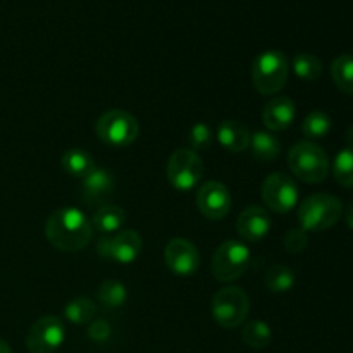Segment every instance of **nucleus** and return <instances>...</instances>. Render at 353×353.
<instances>
[{"instance_id":"obj_28","label":"nucleus","mask_w":353,"mask_h":353,"mask_svg":"<svg viewBox=\"0 0 353 353\" xmlns=\"http://www.w3.org/2000/svg\"><path fill=\"white\" fill-rule=\"evenodd\" d=\"M334 179L341 186L353 188V147H347L336 155L333 164Z\"/></svg>"},{"instance_id":"obj_25","label":"nucleus","mask_w":353,"mask_h":353,"mask_svg":"<svg viewBox=\"0 0 353 353\" xmlns=\"http://www.w3.org/2000/svg\"><path fill=\"white\" fill-rule=\"evenodd\" d=\"M97 299L107 309H117L128 302V290L126 286L116 279L103 281L97 290Z\"/></svg>"},{"instance_id":"obj_27","label":"nucleus","mask_w":353,"mask_h":353,"mask_svg":"<svg viewBox=\"0 0 353 353\" xmlns=\"http://www.w3.org/2000/svg\"><path fill=\"white\" fill-rule=\"evenodd\" d=\"M331 126H333V121H331L330 114L323 112V110H314L303 119L302 133L309 140H319L330 133Z\"/></svg>"},{"instance_id":"obj_17","label":"nucleus","mask_w":353,"mask_h":353,"mask_svg":"<svg viewBox=\"0 0 353 353\" xmlns=\"http://www.w3.org/2000/svg\"><path fill=\"white\" fill-rule=\"evenodd\" d=\"M250 131L240 121H223L217 128V140L228 152H245L250 147Z\"/></svg>"},{"instance_id":"obj_34","label":"nucleus","mask_w":353,"mask_h":353,"mask_svg":"<svg viewBox=\"0 0 353 353\" xmlns=\"http://www.w3.org/2000/svg\"><path fill=\"white\" fill-rule=\"evenodd\" d=\"M0 353H12L9 345H7L3 340H0Z\"/></svg>"},{"instance_id":"obj_8","label":"nucleus","mask_w":353,"mask_h":353,"mask_svg":"<svg viewBox=\"0 0 353 353\" xmlns=\"http://www.w3.org/2000/svg\"><path fill=\"white\" fill-rule=\"evenodd\" d=\"M203 162L199 154L190 148H178L168 161L165 174L172 188L178 192H190L196 188L203 178Z\"/></svg>"},{"instance_id":"obj_16","label":"nucleus","mask_w":353,"mask_h":353,"mask_svg":"<svg viewBox=\"0 0 353 353\" xmlns=\"http://www.w3.org/2000/svg\"><path fill=\"white\" fill-rule=\"evenodd\" d=\"M296 117V107L288 97H276L262 110V121L271 131H285Z\"/></svg>"},{"instance_id":"obj_19","label":"nucleus","mask_w":353,"mask_h":353,"mask_svg":"<svg viewBox=\"0 0 353 353\" xmlns=\"http://www.w3.org/2000/svg\"><path fill=\"white\" fill-rule=\"evenodd\" d=\"M61 164L62 169H64L71 178L79 179V181L85 179L86 176L97 168L95 159H93L88 152L83 150V148H69V150H65L64 154H62Z\"/></svg>"},{"instance_id":"obj_2","label":"nucleus","mask_w":353,"mask_h":353,"mask_svg":"<svg viewBox=\"0 0 353 353\" xmlns=\"http://www.w3.org/2000/svg\"><path fill=\"white\" fill-rule=\"evenodd\" d=\"M343 205L340 200L330 193H316L310 195L300 203L299 209V223L303 231H312L321 233L340 221Z\"/></svg>"},{"instance_id":"obj_11","label":"nucleus","mask_w":353,"mask_h":353,"mask_svg":"<svg viewBox=\"0 0 353 353\" xmlns=\"http://www.w3.org/2000/svg\"><path fill=\"white\" fill-rule=\"evenodd\" d=\"M143 241L141 236L133 230H124L121 233L105 236L99 241L97 252L102 259L114 261L117 264H131L141 254Z\"/></svg>"},{"instance_id":"obj_18","label":"nucleus","mask_w":353,"mask_h":353,"mask_svg":"<svg viewBox=\"0 0 353 353\" xmlns=\"http://www.w3.org/2000/svg\"><path fill=\"white\" fill-rule=\"evenodd\" d=\"M90 223H92L93 230L99 231V233L112 234L117 233L124 226V223H126V212L121 207L107 203V205L99 207L93 212V217L90 219Z\"/></svg>"},{"instance_id":"obj_1","label":"nucleus","mask_w":353,"mask_h":353,"mask_svg":"<svg viewBox=\"0 0 353 353\" xmlns=\"http://www.w3.org/2000/svg\"><path fill=\"white\" fill-rule=\"evenodd\" d=\"M93 228L85 212L76 207H62L48 216L45 234L48 243L62 252L83 250L92 240Z\"/></svg>"},{"instance_id":"obj_23","label":"nucleus","mask_w":353,"mask_h":353,"mask_svg":"<svg viewBox=\"0 0 353 353\" xmlns=\"http://www.w3.org/2000/svg\"><path fill=\"white\" fill-rule=\"evenodd\" d=\"M265 288L272 293H286L290 290H293L295 286L296 278H295V272L292 271L290 268L283 264H276L272 268L268 269L265 272Z\"/></svg>"},{"instance_id":"obj_32","label":"nucleus","mask_w":353,"mask_h":353,"mask_svg":"<svg viewBox=\"0 0 353 353\" xmlns=\"http://www.w3.org/2000/svg\"><path fill=\"white\" fill-rule=\"evenodd\" d=\"M345 221H347L348 228H352L353 230V200L350 202V205H348L347 214H345Z\"/></svg>"},{"instance_id":"obj_9","label":"nucleus","mask_w":353,"mask_h":353,"mask_svg":"<svg viewBox=\"0 0 353 353\" xmlns=\"http://www.w3.org/2000/svg\"><path fill=\"white\" fill-rule=\"evenodd\" d=\"M262 200L272 212H292L299 203V186L285 172H272L262 183Z\"/></svg>"},{"instance_id":"obj_13","label":"nucleus","mask_w":353,"mask_h":353,"mask_svg":"<svg viewBox=\"0 0 353 353\" xmlns=\"http://www.w3.org/2000/svg\"><path fill=\"white\" fill-rule=\"evenodd\" d=\"M164 261L169 271L181 278L193 276L200 268V254L192 241L185 238H174L165 245Z\"/></svg>"},{"instance_id":"obj_10","label":"nucleus","mask_w":353,"mask_h":353,"mask_svg":"<svg viewBox=\"0 0 353 353\" xmlns=\"http://www.w3.org/2000/svg\"><path fill=\"white\" fill-rule=\"evenodd\" d=\"M64 340V323L55 316H43L28 331L26 347L30 353H55Z\"/></svg>"},{"instance_id":"obj_33","label":"nucleus","mask_w":353,"mask_h":353,"mask_svg":"<svg viewBox=\"0 0 353 353\" xmlns=\"http://www.w3.org/2000/svg\"><path fill=\"white\" fill-rule=\"evenodd\" d=\"M347 141H348V147H353V124L347 131Z\"/></svg>"},{"instance_id":"obj_26","label":"nucleus","mask_w":353,"mask_h":353,"mask_svg":"<svg viewBox=\"0 0 353 353\" xmlns=\"http://www.w3.org/2000/svg\"><path fill=\"white\" fill-rule=\"evenodd\" d=\"M293 71L303 81H317L321 78V74H323V62L314 54H307V52L296 54L293 57Z\"/></svg>"},{"instance_id":"obj_21","label":"nucleus","mask_w":353,"mask_h":353,"mask_svg":"<svg viewBox=\"0 0 353 353\" xmlns=\"http://www.w3.org/2000/svg\"><path fill=\"white\" fill-rule=\"evenodd\" d=\"M64 316L72 324H90L97 316V305L86 296H76L64 305Z\"/></svg>"},{"instance_id":"obj_30","label":"nucleus","mask_w":353,"mask_h":353,"mask_svg":"<svg viewBox=\"0 0 353 353\" xmlns=\"http://www.w3.org/2000/svg\"><path fill=\"white\" fill-rule=\"evenodd\" d=\"M285 248L288 254H302L303 250L309 245V236H307V231H303L302 228H293L286 233L285 236Z\"/></svg>"},{"instance_id":"obj_3","label":"nucleus","mask_w":353,"mask_h":353,"mask_svg":"<svg viewBox=\"0 0 353 353\" xmlns=\"http://www.w3.org/2000/svg\"><path fill=\"white\" fill-rule=\"evenodd\" d=\"M290 62L283 52L265 50L252 64V81L262 95H276L288 81Z\"/></svg>"},{"instance_id":"obj_4","label":"nucleus","mask_w":353,"mask_h":353,"mask_svg":"<svg viewBox=\"0 0 353 353\" xmlns=\"http://www.w3.org/2000/svg\"><path fill=\"white\" fill-rule=\"evenodd\" d=\"M288 165L295 178L305 183H323L330 174V159L314 141H300L288 154Z\"/></svg>"},{"instance_id":"obj_31","label":"nucleus","mask_w":353,"mask_h":353,"mask_svg":"<svg viewBox=\"0 0 353 353\" xmlns=\"http://www.w3.org/2000/svg\"><path fill=\"white\" fill-rule=\"evenodd\" d=\"M110 333H112V330H110V324L107 323V321L93 319L92 323H90V327H88L90 340L97 341V343H102V341L109 340Z\"/></svg>"},{"instance_id":"obj_24","label":"nucleus","mask_w":353,"mask_h":353,"mask_svg":"<svg viewBox=\"0 0 353 353\" xmlns=\"http://www.w3.org/2000/svg\"><path fill=\"white\" fill-rule=\"evenodd\" d=\"M331 78L334 85L347 95H353V55L343 54L331 64Z\"/></svg>"},{"instance_id":"obj_14","label":"nucleus","mask_w":353,"mask_h":353,"mask_svg":"<svg viewBox=\"0 0 353 353\" xmlns=\"http://www.w3.org/2000/svg\"><path fill=\"white\" fill-rule=\"evenodd\" d=\"M116 190L114 174L107 169L95 168L85 179H81L79 196L88 205H107Z\"/></svg>"},{"instance_id":"obj_22","label":"nucleus","mask_w":353,"mask_h":353,"mask_svg":"<svg viewBox=\"0 0 353 353\" xmlns=\"http://www.w3.org/2000/svg\"><path fill=\"white\" fill-rule=\"evenodd\" d=\"M241 340L247 347L254 348V350H262L271 345L272 331L264 321H250L241 330Z\"/></svg>"},{"instance_id":"obj_15","label":"nucleus","mask_w":353,"mask_h":353,"mask_svg":"<svg viewBox=\"0 0 353 353\" xmlns=\"http://www.w3.org/2000/svg\"><path fill=\"white\" fill-rule=\"evenodd\" d=\"M272 228L271 216L259 205H250L240 214L236 221V230L247 241H261L269 234Z\"/></svg>"},{"instance_id":"obj_7","label":"nucleus","mask_w":353,"mask_h":353,"mask_svg":"<svg viewBox=\"0 0 353 353\" xmlns=\"http://www.w3.org/2000/svg\"><path fill=\"white\" fill-rule=\"evenodd\" d=\"M250 310L248 295L238 286L219 290L212 299V317L224 330H234L245 323Z\"/></svg>"},{"instance_id":"obj_6","label":"nucleus","mask_w":353,"mask_h":353,"mask_svg":"<svg viewBox=\"0 0 353 353\" xmlns=\"http://www.w3.org/2000/svg\"><path fill=\"white\" fill-rule=\"evenodd\" d=\"M250 261L252 254L248 247H245L241 241L230 240L219 245L217 250L214 252L210 269H212V274L217 281L231 283L245 274Z\"/></svg>"},{"instance_id":"obj_5","label":"nucleus","mask_w":353,"mask_h":353,"mask_svg":"<svg viewBox=\"0 0 353 353\" xmlns=\"http://www.w3.org/2000/svg\"><path fill=\"white\" fill-rule=\"evenodd\" d=\"M95 133L100 141L114 148L130 147L140 133L137 117L121 109L102 114L95 123Z\"/></svg>"},{"instance_id":"obj_29","label":"nucleus","mask_w":353,"mask_h":353,"mask_svg":"<svg viewBox=\"0 0 353 353\" xmlns=\"http://www.w3.org/2000/svg\"><path fill=\"white\" fill-rule=\"evenodd\" d=\"M188 141L190 147H192L193 152L207 150L210 148L214 141V133L210 130V126L207 123H196L195 126H192L188 133Z\"/></svg>"},{"instance_id":"obj_20","label":"nucleus","mask_w":353,"mask_h":353,"mask_svg":"<svg viewBox=\"0 0 353 353\" xmlns=\"http://www.w3.org/2000/svg\"><path fill=\"white\" fill-rule=\"evenodd\" d=\"M252 154L261 162H272L281 154V143L269 131H257L250 138Z\"/></svg>"},{"instance_id":"obj_12","label":"nucleus","mask_w":353,"mask_h":353,"mask_svg":"<svg viewBox=\"0 0 353 353\" xmlns=\"http://www.w3.org/2000/svg\"><path fill=\"white\" fill-rule=\"evenodd\" d=\"M231 193L228 186L221 181H207L200 186L196 193V205L199 210L210 221H221L230 214Z\"/></svg>"}]
</instances>
